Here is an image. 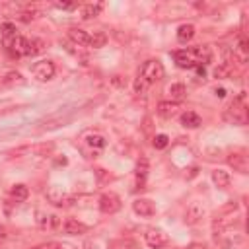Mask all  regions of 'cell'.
<instances>
[{"label": "cell", "instance_id": "15", "mask_svg": "<svg viewBox=\"0 0 249 249\" xmlns=\"http://www.w3.org/2000/svg\"><path fill=\"white\" fill-rule=\"evenodd\" d=\"M200 123H202L200 117L196 113H193V111H187V113L181 115V124L185 128H196V126H200Z\"/></svg>", "mask_w": 249, "mask_h": 249}, {"label": "cell", "instance_id": "30", "mask_svg": "<svg viewBox=\"0 0 249 249\" xmlns=\"http://www.w3.org/2000/svg\"><path fill=\"white\" fill-rule=\"evenodd\" d=\"M33 249H64V245H62V243H56V241H47V243L35 245Z\"/></svg>", "mask_w": 249, "mask_h": 249}, {"label": "cell", "instance_id": "8", "mask_svg": "<svg viewBox=\"0 0 249 249\" xmlns=\"http://www.w3.org/2000/svg\"><path fill=\"white\" fill-rule=\"evenodd\" d=\"M132 210H134L138 216L150 218V216L156 214V204H154V200H150V198H136V200L132 202Z\"/></svg>", "mask_w": 249, "mask_h": 249}, {"label": "cell", "instance_id": "2", "mask_svg": "<svg viewBox=\"0 0 249 249\" xmlns=\"http://www.w3.org/2000/svg\"><path fill=\"white\" fill-rule=\"evenodd\" d=\"M8 47H10L12 54H16V56H29V54H35V53H39L43 49V41H39V39H31L29 41L25 37L16 35L14 39H10Z\"/></svg>", "mask_w": 249, "mask_h": 249}, {"label": "cell", "instance_id": "17", "mask_svg": "<svg viewBox=\"0 0 249 249\" xmlns=\"http://www.w3.org/2000/svg\"><path fill=\"white\" fill-rule=\"evenodd\" d=\"M202 208L198 206V204H191L189 208H187V214H185V222L187 224H195V222H198V218H202Z\"/></svg>", "mask_w": 249, "mask_h": 249}, {"label": "cell", "instance_id": "1", "mask_svg": "<svg viewBox=\"0 0 249 249\" xmlns=\"http://www.w3.org/2000/svg\"><path fill=\"white\" fill-rule=\"evenodd\" d=\"M224 119H226L228 123H231V124H237V126L247 124L249 111H247V97H245L243 91L230 103V107H228L226 113H224Z\"/></svg>", "mask_w": 249, "mask_h": 249}, {"label": "cell", "instance_id": "10", "mask_svg": "<svg viewBox=\"0 0 249 249\" xmlns=\"http://www.w3.org/2000/svg\"><path fill=\"white\" fill-rule=\"evenodd\" d=\"M37 224H39V228H43V230H60V226H62V222L58 220V216H54V214H45V212H37Z\"/></svg>", "mask_w": 249, "mask_h": 249}, {"label": "cell", "instance_id": "7", "mask_svg": "<svg viewBox=\"0 0 249 249\" xmlns=\"http://www.w3.org/2000/svg\"><path fill=\"white\" fill-rule=\"evenodd\" d=\"M228 163H230L235 171H239V173H247V171H249V158H247L245 150H235V152H231V154L228 156Z\"/></svg>", "mask_w": 249, "mask_h": 249}, {"label": "cell", "instance_id": "22", "mask_svg": "<svg viewBox=\"0 0 249 249\" xmlns=\"http://www.w3.org/2000/svg\"><path fill=\"white\" fill-rule=\"evenodd\" d=\"M105 41H107L105 33H101V31H93V33H89V43H88V47L99 49V47H103V45H105Z\"/></svg>", "mask_w": 249, "mask_h": 249}, {"label": "cell", "instance_id": "24", "mask_svg": "<svg viewBox=\"0 0 249 249\" xmlns=\"http://www.w3.org/2000/svg\"><path fill=\"white\" fill-rule=\"evenodd\" d=\"M146 175H148V161L142 158L138 161V165H136V181H138V185H144Z\"/></svg>", "mask_w": 249, "mask_h": 249}, {"label": "cell", "instance_id": "14", "mask_svg": "<svg viewBox=\"0 0 249 249\" xmlns=\"http://www.w3.org/2000/svg\"><path fill=\"white\" fill-rule=\"evenodd\" d=\"M68 37L76 43V45H88L89 43V33L86 29H80V27H72L68 31Z\"/></svg>", "mask_w": 249, "mask_h": 249}, {"label": "cell", "instance_id": "13", "mask_svg": "<svg viewBox=\"0 0 249 249\" xmlns=\"http://www.w3.org/2000/svg\"><path fill=\"white\" fill-rule=\"evenodd\" d=\"M212 183H214L218 189H228L230 183H231V177H230V173L224 171V169H214V171H212Z\"/></svg>", "mask_w": 249, "mask_h": 249}, {"label": "cell", "instance_id": "19", "mask_svg": "<svg viewBox=\"0 0 249 249\" xmlns=\"http://www.w3.org/2000/svg\"><path fill=\"white\" fill-rule=\"evenodd\" d=\"M167 93H169V97L177 103L179 99H183V97H185L187 89H185V86H183V84H171V86H169V89H167Z\"/></svg>", "mask_w": 249, "mask_h": 249}, {"label": "cell", "instance_id": "4", "mask_svg": "<svg viewBox=\"0 0 249 249\" xmlns=\"http://www.w3.org/2000/svg\"><path fill=\"white\" fill-rule=\"evenodd\" d=\"M99 210L103 214H115L121 210V198L115 193H103L99 196Z\"/></svg>", "mask_w": 249, "mask_h": 249}, {"label": "cell", "instance_id": "5", "mask_svg": "<svg viewBox=\"0 0 249 249\" xmlns=\"http://www.w3.org/2000/svg\"><path fill=\"white\" fill-rule=\"evenodd\" d=\"M144 239H146L148 247H152V249H161V247H165V245L169 243L167 233L161 231V230H156V228L148 230V231L144 233Z\"/></svg>", "mask_w": 249, "mask_h": 249}, {"label": "cell", "instance_id": "32", "mask_svg": "<svg viewBox=\"0 0 249 249\" xmlns=\"http://www.w3.org/2000/svg\"><path fill=\"white\" fill-rule=\"evenodd\" d=\"M216 95H218V97H224V95H226V89H224V88H216Z\"/></svg>", "mask_w": 249, "mask_h": 249}, {"label": "cell", "instance_id": "18", "mask_svg": "<svg viewBox=\"0 0 249 249\" xmlns=\"http://www.w3.org/2000/svg\"><path fill=\"white\" fill-rule=\"evenodd\" d=\"M103 10V4H86L84 8H82V18L84 19H91V18H95V16H99V12Z\"/></svg>", "mask_w": 249, "mask_h": 249}, {"label": "cell", "instance_id": "11", "mask_svg": "<svg viewBox=\"0 0 249 249\" xmlns=\"http://www.w3.org/2000/svg\"><path fill=\"white\" fill-rule=\"evenodd\" d=\"M60 230L64 233H68V235H80V233H86L88 231V226L82 224V222H78V220H74V218H66L62 222V226H60Z\"/></svg>", "mask_w": 249, "mask_h": 249}, {"label": "cell", "instance_id": "23", "mask_svg": "<svg viewBox=\"0 0 249 249\" xmlns=\"http://www.w3.org/2000/svg\"><path fill=\"white\" fill-rule=\"evenodd\" d=\"M109 249H136V243L128 237H123V239H115L109 243Z\"/></svg>", "mask_w": 249, "mask_h": 249}, {"label": "cell", "instance_id": "25", "mask_svg": "<svg viewBox=\"0 0 249 249\" xmlns=\"http://www.w3.org/2000/svg\"><path fill=\"white\" fill-rule=\"evenodd\" d=\"M86 142H88L91 148H103V146H105V138H103L101 134H89Z\"/></svg>", "mask_w": 249, "mask_h": 249}, {"label": "cell", "instance_id": "35", "mask_svg": "<svg viewBox=\"0 0 249 249\" xmlns=\"http://www.w3.org/2000/svg\"><path fill=\"white\" fill-rule=\"evenodd\" d=\"M2 235H4V228L0 226V237H2Z\"/></svg>", "mask_w": 249, "mask_h": 249}, {"label": "cell", "instance_id": "3", "mask_svg": "<svg viewBox=\"0 0 249 249\" xmlns=\"http://www.w3.org/2000/svg\"><path fill=\"white\" fill-rule=\"evenodd\" d=\"M163 74H165V70H163V64L158 60V58H150V60H146L144 64H142V68H140V78H144L150 86L154 84V82H160L161 78H163Z\"/></svg>", "mask_w": 249, "mask_h": 249}, {"label": "cell", "instance_id": "9", "mask_svg": "<svg viewBox=\"0 0 249 249\" xmlns=\"http://www.w3.org/2000/svg\"><path fill=\"white\" fill-rule=\"evenodd\" d=\"M173 58H175V64H177L179 68H195V66H198L196 60H195V56H193V53H191L189 49L175 51V53H173Z\"/></svg>", "mask_w": 249, "mask_h": 249}, {"label": "cell", "instance_id": "31", "mask_svg": "<svg viewBox=\"0 0 249 249\" xmlns=\"http://www.w3.org/2000/svg\"><path fill=\"white\" fill-rule=\"evenodd\" d=\"M54 6H56L58 10H74V8H76L74 2H54Z\"/></svg>", "mask_w": 249, "mask_h": 249}, {"label": "cell", "instance_id": "26", "mask_svg": "<svg viewBox=\"0 0 249 249\" xmlns=\"http://www.w3.org/2000/svg\"><path fill=\"white\" fill-rule=\"evenodd\" d=\"M0 29H2L4 37H10V39H14V37H16V23L6 21V23H2V25H0Z\"/></svg>", "mask_w": 249, "mask_h": 249}, {"label": "cell", "instance_id": "27", "mask_svg": "<svg viewBox=\"0 0 249 249\" xmlns=\"http://www.w3.org/2000/svg\"><path fill=\"white\" fill-rule=\"evenodd\" d=\"M231 74V66L230 64H220V66H216V70H214V76L216 78H228Z\"/></svg>", "mask_w": 249, "mask_h": 249}, {"label": "cell", "instance_id": "12", "mask_svg": "<svg viewBox=\"0 0 249 249\" xmlns=\"http://www.w3.org/2000/svg\"><path fill=\"white\" fill-rule=\"evenodd\" d=\"M158 113L163 117V119H171L179 113V103L175 101H160L158 103Z\"/></svg>", "mask_w": 249, "mask_h": 249}, {"label": "cell", "instance_id": "34", "mask_svg": "<svg viewBox=\"0 0 249 249\" xmlns=\"http://www.w3.org/2000/svg\"><path fill=\"white\" fill-rule=\"evenodd\" d=\"M187 249H206L204 245H200V243H193L191 247H187Z\"/></svg>", "mask_w": 249, "mask_h": 249}, {"label": "cell", "instance_id": "20", "mask_svg": "<svg viewBox=\"0 0 249 249\" xmlns=\"http://www.w3.org/2000/svg\"><path fill=\"white\" fill-rule=\"evenodd\" d=\"M12 196L18 200V202H23V200H27V196H29V189L25 187V185H14L12 187Z\"/></svg>", "mask_w": 249, "mask_h": 249}, {"label": "cell", "instance_id": "21", "mask_svg": "<svg viewBox=\"0 0 249 249\" xmlns=\"http://www.w3.org/2000/svg\"><path fill=\"white\" fill-rule=\"evenodd\" d=\"M47 198H49L53 204H56V206H62V204H64V193L58 191L56 187H51V189L47 191Z\"/></svg>", "mask_w": 249, "mask_h": 249}, {"label": "cell", "instance_id": "16", "mask_svg": "<svg viewBox=\"0 0 249 249\" xmlns=\"http://www.w3.org/2000/svg\"><path fill=\"white\" fill-rule=\"evenodd\" d=\"M193 37H195V25L183 23V25L177 29V39H179L181 43H187V41H191Z\"/></svg>", "mask_w": 249, "mask_h": 249}, {"label": "cell", "instance_id": "33", "mask_svg": "<svg viewBox=\"0 0 249 249\" xmlns=\"http://www.w3.org/2000/svg\"><path fill=\"white\" fill-rule=\"evenodd\" d=\"M195 68H196V74L204 78V66H195Z\"/></svg>", "mask_w": 249, "mask_h": 249}, {"label": "cell", "instance_id": "29", "mask_svg": "<svg viewBox=\"0 0 249 249\" xmlns=\"http://www.w3.org/2000/svg\"><path fill=\"white\" fill-rule=\"evenodd\" d=\"M148 88H150V84H148L144 78H140V76H138V78L134 80V91H136V93H144Z\"/></svg>", "mask_w": 249, "mask_h": 249}, {"label": "cell", "instance_id": "6", "mask_svg": "<svg viewBox=\"0 0 249 249\" xmlns=\"http://www.w3.org/2000/svg\"><path fill=\"white\" fill-rule=\"evenodd\" d=\"M31 72L39 82H47V80H51L54 76V64L51 60H39V62L33 64Z\"/></svg>", "mask_w": 249, "mask_h": 249}, {"label": "cell", "instance_id": "28", "mask_svg": "<svg viewBox=\"0 0 249 249\" xmlns=\"http://www.w3.org/2000/svg\"><path fill=\"white\" fill-rule=\"evenodd\" d=\"M167 144H169V138L165 134H156L154 136V148L156 150H163Z\"/></svg>", "mask_w": 249, "mask_h": 249}]
</instances>
